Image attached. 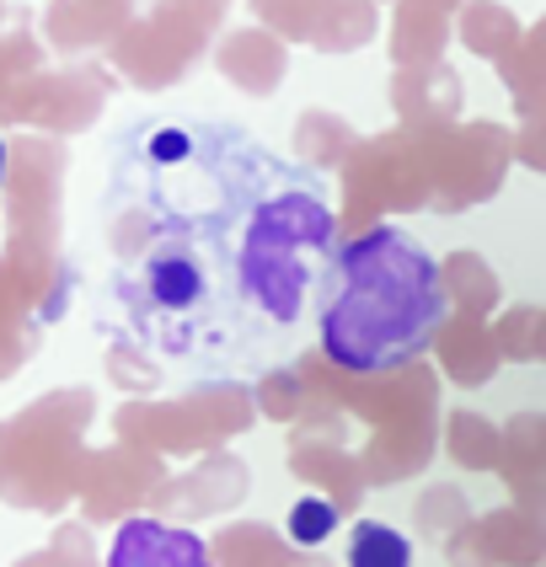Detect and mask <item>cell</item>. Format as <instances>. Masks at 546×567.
Instances as JSON below:
<instances>
[{
    "label": "cell",
    "mask_w": 546,
    "mask_h": 567,
    "mask_svg": "<svg viewBox=\"0 0 546 567\" xmlns=\"http://www.w3.org/2000/svg\"><path fill=\"white\" fill-rule=\"evenodd\" d=\"M317 166L241 124L156 113L124 128L107 183L113 306L172 364L241 370L285 353L338 252Z\"/></svg>",
    "instance_id": "obj_1"
},
{
    "label": "cell",
    "mask_w": 546,
    "mask_h": 567,
    "mask_svg": "<svg viewBox=\"0 0 546 567\" xmlns=\"http://www.w3.org/2000/svg\"><path fill=\"white\" fill-rule=\"evenodd\" d=\"M317 306V348L338 370H402L423 359L445 327V268L402 225H364L338 241Z\"/></svg>",
    "instance_id": "obj_2"
},
{
    "label": "cell",
    "mask_w": 546,
    "mask_h": 567,
    "mask_svg": "<svg viewBox=\"0 0 546 567\" xmlns=\"http://www.w3.org/2000/svg\"><path fill=\"white\" fill-rule=\"evenodd\" d=\"M92 391L64 385L32 402L22 417L0 423V498L22 508H54L81 487V434L92 423Z\"/></svg>",
    "instance_id": "obj_3"
},
{
    "label": "cell",
    "mask_w": 546,
    "mask_h": 567,
    "mask_svg": "<svg viewBox=\"0 0 546 567\" xmlns=\"http://www.w3.org/2000/svg\"><path fill=\"white\" fill-rule=\"evenodd\" d=\"M257 417L253 385L241 380H204L177 402H128L119 408L113 429L119 440L151 455H193V450H220Z\"/></svg>",
    "instance_id": "obj_4"
},
{
    "label": "cell",
    "mask_w": 546,
    "mask_h": 567,
    "mask_svg": "<svg viewBox=\"0 0 546 567\" xmlns=\"http://www.w3.org/2000/svg\"><path fill=\"white\" fill-rule=\"evenodd\" d=\"M434 204V172H429V140L423 128H396L385 140H359L343 161V225H364L381 215H408Z\"/></svg>",
    "instance_id": "obj_5"
},
{
    "label": "cell",
    "mask_w": 546,
    "mask_h": 567,
    "mask_svg": "<svg viewBox=\"0 0 546 567\" xmlns=\"http://www.w3.org/2000/svg\"><path fill=\"white\" fill-rule=\"evenodd\" d=\"M423 140H429V172H434V209L445 215L487 204L514 156V140L498 124L423 128Z\"/></svg>",
    "instance_id": "obj_6"
},
{
    "label": "cell",
    "mask_w": 546,
    "mask_h": 567,
    "mask_svg": "<svg viewBox=\"0 0 546 567\" xmlns=\"http://www.w3.org/2000/svg\"><path fill=\"white\" fill-rule=\"evenodd\" d=\"M156 487H161V455L119 444V450H102V455L81 461V487L75 493H81L92 519H124V514L151 504Z\"/></svg>",
    "instance_id": "obj_7"
},
{
    "label": "cell",
    "mask_w": 546,
    "mask_h": 567,
    "mask_svg": "<svg viewBox=\"0 0 546 567\" xmlns=\"http://www.w3.org/2000/svg\"><path fill=\"white\" fill-rule=\"evenodd\" d=\"M102 567H220L215 546L183 525H166L156 514H128L107 546Z\"/></svg>",
    "instance_id": "obj_8"
},
{
    "label": "cell",
    "mask_w": 546,
    "mask_h": 567,
    "mask_svg": "<svg viewBox=\"0 0 546 567\" xmlns=\"http://www.w3.org/2000/svg\"><path fill=\"white\" fill-rule=\"evenodd\" d=\"M28 96H11V113L6 118H28V124L64 134V128H81L96 118V107L107 102V75L96 70H70V75H49V81H28Z\"/></svg>",
    "instance_id": "obj_9"
},
{
    "label": "cell",
    "mask_w": 546,
    "mask_h": 567,
    "mask_svg": "<svg viewBox=\"0 0 546 567\" xmlns=\"http://www.w3.org/2000/svg\"><path fill=\"white\" fill-rule=\"evenodd\" d=\"M247 487H253L247 466H241L236 455H225V450H209V455H204V461H198L188 476H177V482H161L151 504L166 508V519H172V514L204 519V514H230V508L247 498Z\"/></svg>",
    "instance_id": "obj_10"
},
{
    "label": "cell",
    "mask_w": 546,
    "mask_h": 567,
    "mask_svg": "<svg viewBox=\"0 0 546 567\" xmlns=\"http://www.w3.org/2000/svg\"><path fill=\"white\" fill-rule=\"evenodd\" d=\"M289 472L300 482H311L317 493H327L332 504L359 508L364 493H370V476H364V461L353 455L343 440H317V434H289Z\"/></svg>",
    "instance_id": "obj_11"
},
{
    "label": "cell",
    "mask_w": 546,
    "mask_h": 567,
    "mask_svg": "<svg viewBox=\"0 0 546 567\" xmlns=\"http://www.w3.org/2000/svg\"><path fill=\"white\" fill-rule=\"evenodd\" d=\"M391 107L402 128H450L461 118V81L450 64H402L391 81Z\"/></svg>",
    "instance_id": "obj_12"
},
{
    "label": "cell",
    "mask_w": 546,
    "mask_h": 567,
    "mask_svg": "<svg viewBox=\"0 0 546 567\" xmlns=\"http://www.w3.org/2000/svg\"><path fill=\"white\" fill-rule=\"evenodd\" d=\"M434 353H440V370H445L455 385H487L498 375L504 353H498V338L487 327V316H472V311H450L445 327L434 332Z\"/></svg>",
    "instance_id": "obj_13"
},
{
    "label": "cell",
    "mask_w": 546,
    "mask_h": 567,
    "mask_svg": "<svg viewBox=\"0 0 546 567\" xmlns=\"http://www.w3.org/2000/svg\"><path fill=\"white\" fill-rule=\"evenodd\" d=\"M440 450V429L434 417L423 423H396V429H370V440L359 444V461H364V476L370 487H391V482H408L418 476Z\"/></svg>",
    "instance_id": "obj_14"
},
{
    "label": "cell",
    "mask_w": 546,
    "mask_h": 567,
    "mask_svg": "<svg viewBox=\"0 0 546 567\" xmlns=\"http://www.w3.org/2000/svg\"><path fill=\"white\" fill-rule=\"evenodd\" d=\"M498 476L509 482L514 504L546 514V412H519L504 423V466Z\"/></svg>",
    "instance_id": "obj_15"
},
{
    "label": "cell",
    "mask_w": 546,
    "mask_h": 567,
    "mask_svg": "<svg viewBox=\"0 0 546 567\" xmlns=\"http://www.w3.org/2000/svg\"><path fill=\"white\" fill-rule=\"evenodd\" d=\"M285 70H289V54L268 28H241L220 43V75L236 81L247 96H274L279 81H285Z\"/></svg>",
    "instance_id": "obj_16"
},
{
    "label": "cell",
    "mask_w": 546,
    "mask_h": 567,
    "mask_svg": "<svg viewBox=\"0 0 546 567\" xmlns=\"http://www.w3.org/2000/svg\"><path fill=\"white\" fill-rule=\"evenodd\" d=\"M482 525V540L493 551L498 567H542L546 563V514L542 508H525V504H509V508H493Z\"/></svg>",
    "instance_id": "obj_17"
},
{
    "label": "cell",
    "mask_w": 546,
    "mask_h": 567,
    "mask_svg": "<svg viewBox=\"0 0 546 567\" xmlns=\"http://www.w3.org/2000/svg\"><path fill=\"white\" fill-rule=\"evenodd\" d=\"M209 546H215L220 567H300V546L279 530H268V525H257V519L225 525Z\"/></svg>",
    "instance_id": "obj_18"
},
{
    "label": "cell",
    "mask_w": 546,
    "mask_h": 567,
    "mask_svg": "<svg viewBox=\"0 0 546 567\" xmlns=\"http://www.w3.org/2000/svg\"><path fill=\"white\" fill-rule=\"evenodd\" d=\"M445 43H450V11L423 6V0H402L396 28H391V60L396 64H434Z\"/></svg>",
    "instance_id": "obj_19"
},
{
    "label": "cell",
    "mask_w": 546,
    "mask_h": 567,
    "mask_svg": "<svg viewBox=\"0 0 546 567\" xmlns=\"http://www.w3.org/2000/svg\"><path fill=\"white\" fill-rule=\"evenodd\" d=\"M445 455L461 472H498L504 466V429L482 412H450L445 417Z\"/></svg>",
    "instance_id": "obj_20"
},
{
    "label": "cell",
    "mask_w": 546,
    "mask_h": 567,
    "mask_svg": "<svg viewBox=\"0 0 546 567\" xmlns=\"http://www.w3.org/2000/svg\"><path fill=\"white\" fill-rule=\"evenodd\" d=\"M359 151V134H353L349 118H338V113H300V124H295V161H306V166H317V172H332V166H343V161Z\"/></svg>",
    "instance_id": "obj_21"
},
{
    "label": "cell",
    "mask_w": 546,
    "mask_h": 567,
    "mask_svg": "<svg viewBox=\"0 0 546 567\" xmlns=\"http://www.w3.org/2000/svg\"><path fill=\"white\" fill-rule=\"evenodd\" d=\"M445 295H450V311H472V316H493L504 289H498V274L487 268L482 252H450L445 262Z\"/></svg>",
    "instance_id": "obj_22"
},
{
    "label": "cell",
    "mask_w": 546,
    "mask_h": 567,
    "mask_svg": "<svg viewBox=\"0 0 546 567\" xmlns=\"http://www.w3.org/2000/svg\"><path fill=\"white\" fill-rule=\"evenodd\" d=\"M461 43L482 54V60H504L514 54L525 38H519V22H514L509 6H498V0H472L466 6V17H461Z\"/></svg>",
    "instance_id": "obj_23"
},
{
    "label": "cell",
    "mask_w": 546,
    "mask_h": 567,
    "mask_svg": "<svg viewBox=\"0 0 546 567\" xmlns=\"http://www.w3.org/2000/svg\"><path fill=\"white\" fill-rule=\"evenodd\" d=\"M370 32H375L370 0H321L311 43H317L321 54H349V49H359Z\"/></svg>",
    "instance_id": "obj_24"
},
{
    "label": "cell",
    "mask_w": 546,
    "mask_h": 567,
    "mask_svg": "<svg viewBox=\"0 0 546 567\" xmlns=\"http://www.w3.org/2000/svg\"><path fill=\"white\" fill-rule=\"evenodd\" d=\"M349 567H413V540L402 536L396 525H381V519H359L349 530V551H343Z\"/></svg>",
    "instance_id": "obj_25"
},
{
    "label": "cell",
    "mask_w": 546,
    "mask_h": 567,
    "mask_svg": "<svg viewBox=\"0 0 546 567\" xmlns=\"http://www.w3.org/2000/svg\"><path fill=\"white\" fill-rule=\"evenodd\" d=\"M257 417H274V423H295L306 402H311V385L300 375V364H268L262 380L253 385Z\"/></svg>",
    "instance_id": "obj_26"
},
{
    "label": "cell",
    "mask_w": 546,
    "mask_h": 567,
    "mask_svg": "<svg viewBox=\"0 0 546 567\" xmlns=\"http://www.w3.org/2000/svg\"><path fill=\"white\" fill-rule=\"evenodd\" d=\"M413 525L423 540H440L445 546L461 525H472V508H466V493L455 487V482H434V487H423V498L413 504Z\"/></svg>",
    "instance_id": "obj_27"
},
{
    "label": "cell",
    "mask_w": 546,
    "mask_h": 567,
    "mask_svg": "<svg viewBox=\"0 0 546 567\" xmlns=\"http://www.w3.org/2000/svg\"><path fill=\"white\" fill-rule=\"evenodd\" d=\"M338 519H343V508L332 504L327 493H306V498H295L285 514V536L295 546H306V551H317L327 540L338 536Z\"/></svg>",
    "instance_id": "obj_28"
},
{
    "label": "cell",
    "mask_w": 546,
    "mask_h": 567,
    "mask_svg": "<svg viewBox=\"0 0 546 567\" xmlns=\"http://www.w3.org/2000/svg\"><path fill=\"white\" fill-rule=\"evenodd\" d=\"M493 338H498V353L509 364H530L536 348H542V306H509L493 321Z\"/></svg>",
    "instance_id": "obj_29"
},
{
    "label": "cell",
    "mask_w": 546,
    "mask_h": 567,
    "mask_svg": "<svg viewBox=\"0 0 546 567\" xmlns=\"http://www.w3.org/2000/svg\"><path fill=\"white\" fill-rule=\"evenodd\" d=\"M107 375L113 385H124L134 396H151L156 391V353L151 348H134V343H113L107 348Z\"/></svg>",
    "instance_id": "obj_30"
},
{
    "label": "cell",
    "mask_w": 546,
    "mask_h": 567,
    "mask_svg": "<svg viewBox=\"0 0 546 567\" xmlns=\"http://www.w3.org/2000/svg\"><path fill=\"white\" fill-rule=\"evenodd\" d=\"M445 563L450 567H498L493 563V551H487V540H482V525H461L455 536L445 540Z\"/></svg>",
    "instance_id": "obj_31"
},
{
    "label": "cell",
    "mask_w": 546,
    "mask_h": 567,
    "mask_svg": "<svg viewBox=\"0 0 546 567\" xmlns=\"http://www.w3.org/2000/svg\"><path fill=\"white\" fill-rule=\"evenodd\" d=\"M54 551H60L70 567H96V551H92V536L81 530V525H60V536H54Z\"/></svg>",
    "instance_id": "obj_32"
},
{
    "label": "cell",
    "mask_w": 546,
    "mask_h": 567,
    "mask_svg": "<svg viewBox=\"0 0 546 567\" xmlns=\"http://www.w3.org/2000/svg\"><path fill=\"white\" fill-rule=\"evenodd\" d=\"M0 49H6V54H0V75H6V81H11V75H28L32 64H38V43H32L28 32H17V38H6Z\"/></svg>",
    "instance_id": "obj_33"
},
{
    "label": "cell",
    "mask_w": 546,
    "mask_h": 567,
    "mask_svg": "<svg viewBox=\"0 0 546 567\" xmlns=\"http://www.w3.org/2000/svg\"><path fill=\"white\" fill-rule=\"evenodd\" d=\"M514 161H525V166H536L546 172V118L519 128V140H514Z\"/></svg>",
    "instance_id": "obj_34"
},
{
    "label": "cell",
    "mask_w": 546,
    "mask_h": 567,
    "mask_svg": "<svg viewBox=\"0 0 546 567\" xmlns=\"http://www.w3.org/2000/svg\"><path fill=\"white\" fill-rule=\"evenodd\" d=\"M514 113H519V124H536V118H546V75L514 92Z\"/></svg>",
    "instance_id": "obj_35"
},
{
    "label": "cell",
    "mask_w": 546,
    "mask_h": 567,
    "mask_svg": "<svg viewBox=\"0 0 546 567\" xmlns=\"http://www.w3.org/2000/svg\"><path fill=\"white\" fill-rule=\"evenodd\" d=\"M525 54H530V60L546 70V22H536V28L525 32Z\"/></svg>",
    "instance_id": "obj_36"
},
{
    "label": "cell",
    "mask_w": 546,
    "mask_h": 567,
    "mask_svg": "<svg viewBox=\"0 0 546 567\" xmlns=\"http://www.w3.org/2000/svg\"><path fill=\"white\" fill-rule=\"evenodd\" d=\"M17 567H70V563H64L60 551L49 546V551H32V557H22V563H17Z\"/></svg>",
    "instance_id": "obj_37"
},
{
    "label": "cell",
    "mask_w": 546,
    "mask_h": 567,
    "mask_svg": "<svg viewBox=\"0 0 546 567\" xmlns=\"http://www.w3.org/2000/svg\"><path fill=\"white\" fill-rule=\"evenodd\" d=\"M0 183H11V140L0 134Z\"/></svg>",
    "instance_id": "obj_38"
},
{
    "label": "cell",
    "mask_w": 546,
    "mask_h": 567,
    "mask_svg": "<svg viewBox=\"0 0 546 567\" xmlns=\"http://www.w3.org/2000/svg\"><path fill=\"white\" fill-rule=\"evenodd\" d=\"M536 359H546V311H542V348H536Z\"/></svg>",
    "instance_id": "obj_39"
},
{
    "label": "cell",
    "mask_w": 546,
    "mask_h": 567,
    "mask_svg": "<svg viewBox=\"0 0 546 567\" xmlns=\"http://www.w3.org/2000/svg\"><path fill=\"white\" fill-rule=\"evenodd\" d=\"M423 6H440V11H450V6H461V0H423Z\"/></svg>",
    "instance_id": "obj_40"
},
{
    "label": "cell",
    "mask_w": 546,
    "mask_h": 567,
    "mask_svg": "<svg viewBox=\"0 0 546 567\" xmlns=\"http://www.w3.org/2000/svg\"><path fill=\"white\" fill-rule=\"evenodd\" d=\"M542 567H546V563H542Z\"/></svg>",
    "instance_id": "obj_41"
}]
</instances>
